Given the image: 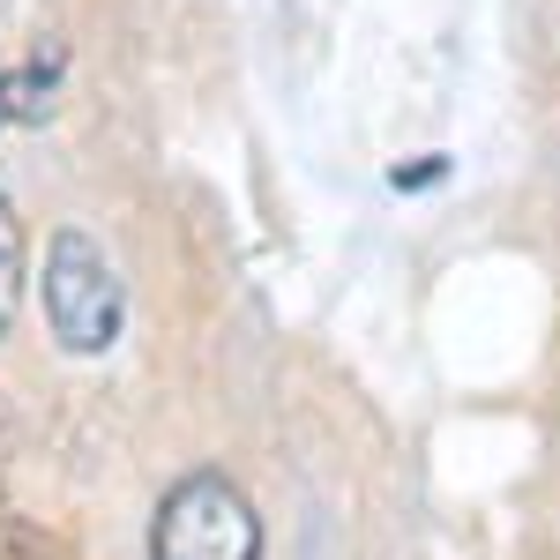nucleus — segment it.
<instances>
[{
	"label": "nucleus",
	"mask_w": 560,
	"mask_h": 560,
	"mask_svg": "<svg viewBox=\"0 0 560 560\" xmlns=\"http://www.w3.org/2000/svg\"><path fill=\"white\" fill-rule=\"evenodd\" d=\"M38 292H45V322H52L60 351L97 359V351L120 345V329H128V284H120L113 255L90 232H52Z\"/></svg>",
	"instance_id": "nucleus-1"
},
{
	"label": "nucleus",
	"mask_w": 560,
	"mask_h": 560,
	"mask_svg": "<svg viewBox=\"0 0 560 560\" xmlns=\"http://www.w3.org/2000/svg\"><path fill=\"white\" fill-rule=\"evenodd\" d=\"M150 560H261V516L224 471H187L158 501Z\"/></svg>",
	"instance_id": "nucleus-2"
},
{
	"label": "nucleus",
	"mask_w": 560,
	"mask_h": 560,
	"mask_svg": "<svg viewBox=\"0 0 560 560\" xmlns=\"http://www.w3.org/2000/svg\"><path fill=\"white\" fill-rule=\"evenodd\" d=\"M15 306H23V217H15L8 187H0V337H8Z\"/></svg>",
	"instance_id": "nucleus-3"
},
{
	"label": "nucleus",
	"mask_w": 560,
	"mask_h": 560,
	"mask_svg": "<svg viewBox=\"0 0 560 560\" xmlns=\"http://www.w3.org/2000/svg\"><path fill=\"white\" fill-rule=\"evenodd\" d=\"M45 113H52V75H45L38 60L15 68V75H0V120H23V128H31Z\"/></svg>",
	"instance_id": "nucleus-4"
},
{
	"label": "nucleus",
	"mask_w": 560,
	"mask_h": 560,
	"mask_svg": "<svg viewBox=\"0 0 560 560\" xmlns=\"http://www.w3.org/2000/svg\"><path fill=\"white\" fill-rule=\"evenodd\" d=\"M433 179H441V158H433V165H411V173H396V187H433Z\"/></svg>",
	"instance_id": "nucleus-5"
}]
</instances>
